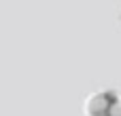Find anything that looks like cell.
<instances>
[{
    "label": "cell",
    "instance_id": "6da1fadb",
    "mask_svg": "<svg viewBox=\"0 0 121 116\" xmlns=\"http://www.w3.org/2000/svg\"><path fill=\"white\" fill-rule=\"evenodd\" d=\"M85 116H121V91L98 89L85 97Z\"/></svg>",
    "mask_w": 121,
    "mask_h": 116
}]
</instances>
